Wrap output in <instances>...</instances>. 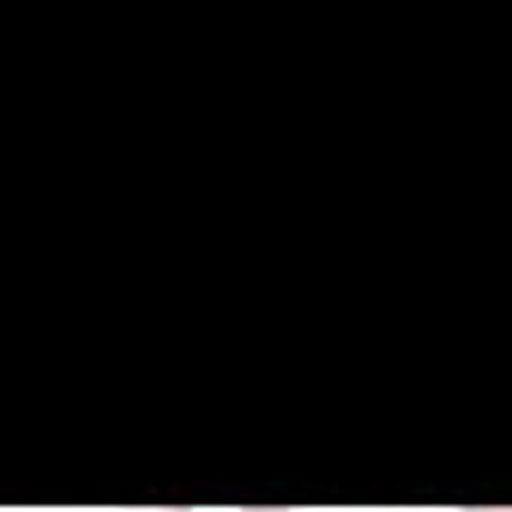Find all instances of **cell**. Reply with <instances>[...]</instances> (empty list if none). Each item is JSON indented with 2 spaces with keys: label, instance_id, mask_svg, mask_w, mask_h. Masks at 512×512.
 <instances>
[{
  "label": "cell",
  "instance_id": "6da1fadb",
  "mask_svg": "<svg viewBox=\"0 0 512 512\" xmlns=\"http://www.w3.org/2000/svg\"><path fill=\"white\" fill-rule=\"evenodd\" d=\"M121 512H193V506H121Z\"/></svg>",
  "mask_w": 512,
  "mask_h": 512
},
{
  "label": "cell",
  "instance_id": "7a4b0ae2",
  "mask_svg": "<svg viewBox=\"0 0 512 512\" xmlns=\"http://www.w3.org/2000/svg\"><path fill=\"white\" fill-rule=\"evenodd\" d=\"M464 512H512V506H464Z\"/></svg>",
  "mask_w": 512,
  "mask_h": 512
}]
</instances>
